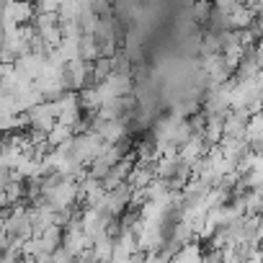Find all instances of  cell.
<instances>
[{"label":"cell","instance_id":"1","mask_svg":"<svg viewBox=\"0 0 263 263\" xmlns=\"http://www.w3.org/2000/svg\"><path fill=\"white\" fill-rule=\"evenodd\" d=\"M34 18V6L31 3H3L0 8V21H8V24H16V26H29Z\"/></svg>","mask_w":263,"mask_h":263},{"label":"cell","instance_id":"2","mask_svg":"<svg viewBox=\"0 0 263 263\" xmlns=\"http://www.w3.org/2000/svg\"><path fill=\"white\" fill-rule=\"evenodd\" d=\"M204 155H206V145H204V140L199 135H191V140L178 147V163H186V165L196 163Z\"/></svg>","mask_w":263,"mask_h":263},{"label":"cell","instance_id":"3","mask_svg":"<svg viewBox=\"0 0 263 263\" xmlns=\"http://www.w3.org/2000/svg\"><path fill=\"white\" fill-rule=\"evenodd\" d=\"M201 258H204V248H201V242L191 240V242L181 245V248L168 258V263H201Z\"/></svg>","mask_w":263,"mask_h":263},{"label":"cell","instance_id":"4","mask_svg":"<svg viewBox=\"0 0 263 263\" xmlns=\"http://www.w3.org/2000/svg\"><path fill=\"white\" fill-rule=\"evenodd\" d=\"M155 181V176H153V168L150 165H132V171H129V176H126V186L135 191V189H147L150 183Z\"/></svg>","mask_w":263,"mask_h":263},{"label":"cell","instance_id":"5","mask_svg":"<svg viewBox=\"0 0 263 263\" xmlns=\"http://www.w3.org/2000/svg\"><path fill=\"white\" fill-rule=\"evenodd\" d=\"M44 62H47V57L34 54V52H26V54H21V57L16 60V67L24 70L31 80H36V78L42 75V70H44Z\"/></svg>","mask_w":263,"mask_h":263},{"label":"cell","instance_id":"6","mask_svg":"<svg viewBox=\"0 0 263 263\" xmlns=\"http://www.w3.org/2000/svg\"><path fill=\"white\" fill-rule=\"evenodd\" d=\"M78 49H80V60H83V62H88V65H93V62L101 57L96 36H88V34H83V36L78 39Z\"/></svg>","mask_w":263,"mask_h":263},{"label":"cell","instance_id":"7","mask_svg":"<svg viewBox=\"0 0 263 263\" xmlns=\"http://www.w3.org/2000/svg\"><path fill=\"white\" fill-rule=\"evenodd\" d=\"M72 135H75L72 129H67V126H62V124H54V126L49 129V135H47V145L54 150V147H60V145L70 142V140H72Z\"/></svg>","mask_w":263,"mask_h":263},{"label":"cell","instance_id":"8","mask_svg":"<svg viewBox=\"0 0 263 263\" xmlns=\"http://www.w3.org/2000/svg\"><path fill=\"white\" fill-rule=\"evenodd\" d=\"M57 54L65 60V65H67V62H75V60H80L78 39H62V42L57 44Z\"/></svg>","mask_w":263,"mask_h":263},{"label":"cell","instance_id":"9","mask_svg":"<svg viewBox=\"0 0 263 263\" xmlns=\"http://www.w3.org/2000/svg\"><path fill=\"white\" fill-rule=\"evenodd\" d=\"M60 11V0H42L34 6V13H44V16H57Z\"/></svg>","mask_w":263,"mask_h":263},{"label":"cell","instance_id":"10","mask_svg":"<svg viewBox=\"0 0 263 263\" xmlns=\"http://www.w3.org/2000/svg\"><path fill=\"white\" fill-rule=\"evenodd\" d=\"M142 263H168V258L163 253H145V260Z\"/></svg>","mask_w":263,"mask_h":263}]
</instances>
